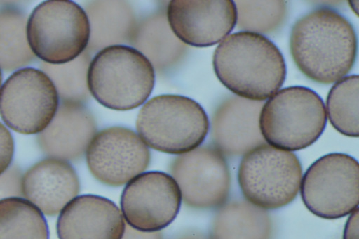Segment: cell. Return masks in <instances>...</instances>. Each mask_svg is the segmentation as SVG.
<instances>
[{"mask_svg":"<svg viewBox=\"0 0 359 239\" xmlns=\"http://www.w3.org/2000/svg\"><path fill=\"white\" fill-rule=\"evenodd\" d=\"M27 20L22 8H0V68L5 72L24 68L36 60L27 38Z\"/></svg>","mask_w":359,"mask_h":239,"instance_id":"obj_21","label":"cell"},{"mask_svg":"<svg viewBox=\"0 0 359 239\" xmlns=\"http://www.w3.org/2000/svg\"><path fill=\"white\" fill-rule=\"evenodd\" d=\"M299 190L306 207L318 217L350 214L358 207V162L345 153L323 155L306 169Z\"/></svg>","mask_w":359,"mask_h":239,"instance_id":"obj_8","label":"cell"},{"mask_svg":"<svg viewBox=\"0 0 359 239\" xmlns=\"http://www.w3.org/2000/svg\"><path fill=\"white\" fill-rule=\"evenodd\" d=\"M357 46L353 25L332 8L309 12L291 30L292 57L299 70L317 83L328 84L344 78L354 65Z\"/></svg>","mask_w":359,"mask_h":239,"instance_id":"obj_1","label":"cell"},{"mask_svg":"<svg viewBox=\"0 0 359 239\" xmlns=\"http://www.w3.org/2000/svg\"><path fill=\"white\" fill-rule=\"evenodd\" d=\"M1 83H2V74H1V70L0 68V89L1 87Z\"/></svg>","mask_w":359,"mask_h":239,"instance_id":"obj_32","label":"cell"},{"mask_svg":"<svg viewBox=\"0 0 359 239\" xmlns=\"http://www.w3.org/2000/svg\"><path fill=\"white\" fill-rule=\"evenodd\" d=\"M358 75L346 76L330 89L326 100L328 119L332 127L344 136L358 137Z\"/></svg>","mask_w":359,"mask_h":239,"instance_id":"obj_23","label":"cell"},{"mask_svg":"<svg viewBox=\"0 0 359 239\" xmlns=\"http://www.w3.org/2000/svg\"><path fill=\"white\" fill-rule=\"evenodd\" d=\"M181 203V192L174 179L159 171L137 175L126 183L121 196L123 219L130 227L144 232L168 226Z\"/></svg>","mask_w":359,"mask_h":239,"instance_id":"obj_11","label":"cell"},{"mask_svg":"<svg viewBox=\"0 0 359 239\" xmlns=\"http://www.w3.org/2000/svg\"><path fill=\"white\" fill-rule=\"evenodd\" d=\"M59 103L50 79L34 67L15 71L0 91V116L9 128L20 134H39L44 130Z\"/></svg>","mask_w":359,"mask_h":239,"instance_id":"obj_9","label":"cell"},{"mask_svg":"<svg viewBox=\"0 0 359 239\" xmlns=\"http://www.w3.org/2000/svg\"><path fill=\"white\" fill-rule=\"evenodd\" d=\"M130 44L158 72H165L184 58L187 46L172 31L166 14L159 11L144 18L135 28Z\"/></svg>","mask_w":359,"mask_h":239,"instance_id":"obj_18","label":"cell"},{"mask_svg":"<svg viewBox=\"0 0 359 239\" xmlns=\"http://www.w3.org/2000/svg\"><path fill=\"white\" fill-rule=\"evenodd\" d=\"M27 38L33 53L43 62L64 64L86 49L88 19L85 11L72 1H45L28 18Z\"/></svg>","mask_w":359,"mask_h":239,"instance_id":"obj_6","label":"cell"},{"mask_svg":"<svg viewBox=\"0 0 359 239\" xmlns=\"http://www.w3.org/2000/svg\"><path fill=\"white\" fill-rule=\"evenodd\" d=\"M14 153V141L9 130L0 122V175L11 165Z\"/></svg>","mask_w":359,"mask_h":239,"instance_id":"obj_27","label":"cell"},{"mask_svg":"<svg viewBox=\"0 0 359 239\" xmlns=\"http://www.w3.org/2000/svg\"><path fill=\"white\" fill-rule=\"evenodd\" d=\"M0 239H49L43 213L21 197L0 200Z\"/></svg>","mask_w":359,"mask_h":239,"instance_id":"obj_22","label":"cell"},{"mask_svg":"<svg viewBox=\"0 0 359 239\" xmlns=\"http://www.w3.org/2000/svg\"><path fill=\"white\" fill-rule=\"evenodd\" d=\"M209 126L208 115L198 103L175 94L151 98L142 107L136 120L138 135L147 146L177 155L198 147Z\"/></svg>","mask_w":359,"mask_h":239,"instance_id":"obj_5","label":"cell"},{"mask_svg":"<svg viewBox=\"0 0 359 239\" xmlns=\"http://www.w3.org/2000/svg\"><path fill=\"white\" fill-rule=\"evenodd\" d=\"M236 25L242 31L259 34L276 31L287 15L285 1H233ZM241 31V32H242Z\"/></svg>","mask_w":359,"mask_h":239,"instance_id":"obj_25","label":"cell"},{"mask_svg":"<svg viewBox=\"0 0 359 239\" xmlns=\"http://www.w3.org/2000/svg\"><path fill=\"white\" fill-rule=\"evenodd\" d=\"M86 157L89 171L98 181L117 187L143 173L151 155L135 131L111 127L97 132L88 146Z\"/></svg>","mask_w":359,"mask_h":239,"instance_id":"obj_12","label":"cell"},{"mask_svg":"<svg viewBox=\"0 0 359 239\" xmlns=\"http://www.w3.org/2000/svg\"><path fill=\"white\" fill-rule=\"evenodd\" d=\"M349 5L353 9V11L358 15V1H349Z\"/></svg>","mask_w":359,"mask_h":239,"instance_id":"obj_31","label":"cell"},{"mask_svg":"<svg viewBox=\"0 0 359 239\" xmlns=\"http://www.w3.org/2000/svg\"><path fill=\"white\" fill-rule=\"evenodd\" d=\"M126 224L116 205L100 195L76 196L60 212L59 239H121Z\"/></svg>","mask_w":359,"mask_h":239,"instance_id":"obj_15","label":"cell"},{"mask_svg":"<svg viewBox=\"0 0 359 239\" xmlns=\"http://www.w3.org/2000/svg\"><path fill=\"white\" fill-rule=\"evenodd\" d=\"M121 239H163V237L159 231L144 232L126 225Z\"/></svg>","mask_w":359,"mask_h":239,"instance_id":"obj_29","label":"cell"},{"mask_svg":"<svg viewBox=\"0 0 359 239\" xmlns=\"http://www.w3.org/2000/svg\"><path fill=\"white\" fill-rule=\"evenodd\" d=\"M175 36L196 47L215 45L236 25V11L231 0H172L166 13Z\"/></svg>","mask_w":359,"mask_h":239,"instance_id":"obj_13","label":"cell"},{"mask_svg":"<svg viewBox=\"0 0 359 239\" xmlns=\"http://www.w3.org/2000/svg\"><path fill=\"white\" fill-rule=\"evenodd\" d=\"M326 123L323 99L313 90L302 86L276 92L264 103L259 119L264 141L287 151L313 144L323 134Z\"/></svg>","mask_w":359,"mask_h":239,"instance_id":"obj_4","label":"cell"},{"mask_svg":"<svg viewBox=\"0 0 359 239\" xmlns=\"http://www.w3.org/2000/svg\"><path fill=\"white\" fill-rule=\"evenodd\" d=\"M155 83L149 61L127 45L104 48L91 60L88 71L90 93L103 106L129 110L143 104Z\"/></svg>","mask_w":359,"mask_h":239,"instance_id":"obj_3","label":"cell"},{"mask_svg":"<svg viewBox=\"0 0 359 239\" xmlns=\"http://www.w3.org/2000/svg\"><path fill=\"white\" fill-rule=\"evenodd\" d=\"M272 222L266 209L246 200L219 207L212 221L210 239H271Z\"/></svg>","mask_w":359,"mask_h":239,"instance_id":"obj_20","label":"cell"},{"mask_svg":"<svg viewBox=\"0 0 359 239\" xmlns=\"http://www.w3.org/2000/svg\"><path fill=\"white\" fill-rule=\"evenodd\" d=\"M170 171L187 206L208 209L226 202L231 188L230 170L224 155L214 147H197L180 155Z\"/></svg>","mask_w":359,"mask_h":239,"instance_id":"obj_10","label":"cell"},{"mask_svg":"<svg viewBox=\"0 0 359 239\" xmlns=\"http://www.w3.org/2000/svg\"><path fill=\"white\" fill-rule=\"evenodd\" d=\"M80 190L74 167L63 160L48 157L32 166L22 176V195L42 213L55 216Z\"/></svg>","mask_w":359,"mask_h":239,"instance_id":"obj_17","label":"cell"},{"mask_svg":"<svg viewBox=\"0 0 359 239\" xmlns=\"http://www.w3.org/2000/svg\"><path fill=\"white\" fill-rule=\"evenodd\" d=\"M90 25L88 52L129 44L137 25L134 11L124 1H93L85 8Z\"/></svg>","mask_w":359,"mask_h":239,"instance_id":"obj_19","label":"cell"},{"mask_svg":"<svg viewBox=\"0 0 359 239\" xmlns=\"http://www.w3.org/2000/svg\"><path fill=\"white\" fill-rule=\"evenodd\" d=\"M302 169L292 152L263 143L245 153L238 181L247 201L264 209L283 207L297 197Z\"/></svg>","mask_w":359,"mask_h":239,"instance_id":"obj_7","label":"cell"},{"mask_svg":"<svg viewBox=\"0 0 359 239\" xmlns=\"http://www.w3.org/2000/svg\"><path fill=\"white\" fill-rule=\"evenodd\" d=\"M177 239H210V238H207L200 234L192 233L182 235L181 237L177 238Z\"/></svg>","mask_w":359,"mask_h":239,"instance_id":"obj_30","label":"cell"},{"mask_svg":"<svg viewBox=\"0 0 359 239\" xmlns=\"http://www.w3.org/2000/svg\"><path fill=\"white\" fill-rule=\"evenodd\" d=\"M91 61L86 49L75 59L60 65L40 63V68L53 83L60 101L83 103L90 96L88 71Z\"/></svg>","mask_w":359,"mask_h":239,"instance_id":"obj_24","label":"cell"},{"mask_svg":"<svg viewBox=\"0 0 359 239\" xmlns=\"http://www.w3.org/2000/svg\"><path fill=\"white\" fill-rule=\"evenodd\" d=\"M263 101L230 96L215 110L210 124L214 148L223 155H244L265 143L259 119Z\"/></svg>","mask_w":359,"mask_h":239,"instance_id":"obj_14","label":"cell"},{"mask_svg":"<svg viewBox=\"0 0 359 239\" xmlns=\"http://www.w3.org/2000/svg\"><path fill=\"white\" fill-rule=\"evenodd\" d=\"M343 239H358V207L350 214L345 224Z\"/></svg>","mask_w":359,"mask_h":239,"instance_id":"obj_28","label":"cell"},{"mask_svg":"<svg viewBox=\"0 0 359 239\" xmlns=\"http://www.w3.org/2000/svg\"><path fill=\"white\" fill-rule=\"evenodd\" d=\"M212 64L220 82L237 96L263 101L271 97L286 77L284 58L262 34L237 32L216 48Z\"/></svg>","mask_w":359,"mask_h":239,"instance_id":"obj_2","label":"cell"},{"mask_svg":"<svg viewBox=\"0 0 359 239\" xmlns=\"http://www.w3.org/2000/svg\"><path fill=\"white\" fill-rule=\"evenodd\" d=\"M21 170L17 166L9 167L0 175V200L11 198L22 197Z\"/></svg>","mask_w":359,"mask_h":239,"instance_id":"obj_26","label":"cell"},{"mask_svg":"<svg viewBox=\"0 0 359 239\" xmlns=\"http://www.w3.org/2000/svg\"><path fill=\"white\" fill-rule=\"evenodd\" d=\"M96 134L95 119L83 103L60 101L52 121L38 134L37 143L49 157L76 161Z\"/></svg>","mask_w":359,"mask_h":239,"instance_id":"obj_16","label":"cell"}]
</instances>
